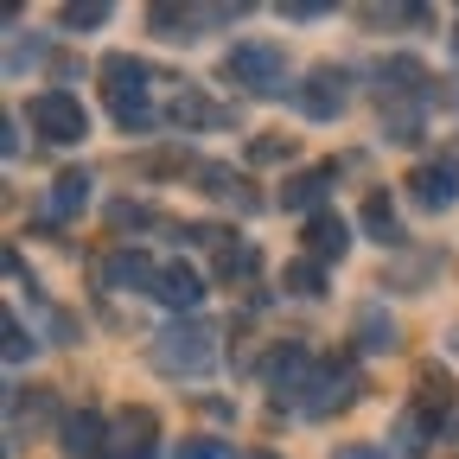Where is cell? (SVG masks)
I'll return each instance as SVG.
<instances>
[{
  "mask_svg": "<svg viewBox=\"0 0 459 459\" xmlns=\"http://www.w3.org/2000/svg\"><path fill=\"white\" fill-rule=\"evenodd\" d=\"M102 77H108V108H115V122L122 128H153V96H147V65L141 57H128V51H108L102 57Z\"/></svg>",
  "mask_w": 459,
  "mask_h": 459,
  "instance_id": "obj_1",
  "label": "cell"
},
{
  "mask_svg": "<svg viewBox=\"0 0 459 459\" xmlns=\"http://www.w3.org/2000/svg\"><path fill=\"white\" fill-rule=\"evenodd\" d=\"M223 77L243 83L249 96H281L287 90V51L268 39H243V45L223 51Z\"/></svg>",
  "mask_w": 459,
  "mask_h": 459,
  "instance_id": "obj_2",
  "label": "cell"
},
{
  "mask_svg": "<svg viewBox=\"0 0 459 459\" xmlns=\"http://www.w3.org/2000/svg\"><path fill=\"white\" fill-rule=\"evenodd\" d=\"M217 358V344H211V325H172L153 338V364L166 377H204Z\"/></svg>",
  "mask_w": 459,
  "mask_h": 459,
  "instance_id": "obj_3",
  "label": "cell"
},
{
  "mask_svg": "<svg viewBox=\"0 0 459 459\" xmlns=\"http://www.w3.org/2000/svg\"><path fill=\"white\" fill-rule=\"evenodd\" d=\"M26 115H32V128H39L51 147H71V141L90 134V115H83V102H77L71 90H39Z\"/></svg>",
  "mask_w": 459,
  "mask_h": 459,
  "instance_id": "obj_4",
  "label": "cell"
},
{
  "mask_svg": "<svg viewBox=\"0 0 459 459\" xmlns=\"http://www.w3.org/2000/svg\"><path fill=\"white\" fill-rule=\"evenodd\" d=\"M344 102H351V71L338 65H319L307 71V83H294V108L307 122H332V115H344Z\"/></svg>",
  "mask_w": 459,
  "mask_h": 459,
  "instance_id": "obj_5",
  "label": "cell"
},
{
  "mask_svg": "<svg viewBox=\"0 0 459 459\" xmlns=\"http://www.w3.org/2000/svg\"><path fill=\"white\" fill-rule=\"evenodd\" d=\"M409 198H415L421 211L459 204V160H421V166L409 172Z\"/></svg>",
  "mask_w": 459,
  "mask_h": 459,
  "instance_id": "obj_6",
  "label": "cell"
},
{
  "mask_svg": "<svg viewBox=\"0 0 459 459\" xmlns=\"http://www.w3.org/2000/svg\"><path fill=\"white\" fill-rule=\"evenodd\" d=\"M358 389H364V383H358L351 364H325V370L313 377V395L300 402V409H307V415H338V409H351V402H358Z\"/></svg>",
  "mask_w": 459,
  "mask_h": 459,
  "instance_id": "obj_7",
  "label": "cell"
},
{
  "mask_svg": "<svg viewBox=\"0 0 459 459\" xmlns=\"http://www.w3.org/2000/svg\"><path fill=\"white\" fill-rule=\"evenodd\" d=\"M102 287H115V294H134V287H147L153 294V281H160V268L141 255V249H115V255H102Z\"/></svg>",
  "mask_w": 459,
  "mask_h": 459,
  "instance_id": "obj_8",
  "label": "cell"
},
{
  "mask_svg": "<svg viewBox=\"0 0 459 459\" xmlns=\"http://www.w3.org/2000/svg\"><path fill=\"white\" fill-rule=\"evenodd\" d=\"M307 377H319L307 344H287V351H274V358H268V389H274V402L300 395V389H307ZM300 402H307V395H300Z\"/></svg>",
  "mask_w": 459,
  "mask_h": 459,
  "instance_id": "obj_9",
  "label": "cell"
},
{
  "mask_svg": "<svg viewBox=\"0 0 459 459\" xmlns=\"http://www.w3.org/2000/svg\"><path fill=\"white\" fill-rule=\"evenodd\" d=\"M153 300H160V307H172V313H192V307L204 300V274H198V268H186V262L160 268V281H153Z\"/></svg>",
  "mask_w": 459,
  "mask_h": 459,
  "instance_id": "obj_10",
  "label": "cell"
},
{
  "mask_svg": "<svg viewBox=\"0 0 459 459\" xmlns=\"http://www.w3.org/2000/svg\"><path fill=\"white\" fill-rule=\"evenodd\" d=\"M332 179H338V166L332 160H319V166H307V172H294L287 179V211H307V217H319V204H325V192H332Z\"/></svg>",
  "mask_w": 459,
  "mask_h": 459,
  "instance_id": "obj_11",
  "label": "cell"
},
{
  "mask_svg": "<svg viewBox=\"0 0 459 459\" xmlns=\"http://www.w3.org/2000/svg\"><path fill=\"white\" fill-rule=\"evenodd\" d=\"M204 26V7H172V0H160V7H147V32L166 39V45H192Z\"/></svg>",
  "mask_w": 459,
  "mask_h": 459,
  "instance_id": "obj_12",
  "label": "cell"
},
{
  "mask_svg": "<svg viewBox=\"0 0 459 459\" xmlns=\"http://www.w3.org/2000/svg\"><path fill=\"white\" fill-rule=\"evenodd\" d=\"M108 421L96 415V409H77V415H65V440H57V446H65L71 459H102L108 453Z\"/></svg>",
  "mask_w": 459,
  "mask_h": 459,
  "instance_id": "obj_13",
  "label": "cell"
},
{
  "mask_svg": "<svg viewBox=\"0 0 459 459\" xmlns=\"http://www.w3.org/2000/svg\"><path fill=\"white\" fill-rule=\"evenodd\" d=\"M307 249H313V262H344V249H351V223H344L338 211L307 217Z\"/></svg>",
  "mask_w": 459,
  "mask_h": 459,
  "instance_id": "obj_14",
  "label": "cell"
},
{
  "mask_svg": "<svg viewBox=\"0 0 459 459\" xmlns=\"http://www.w3.org/2000/svg\"><path fill=\"white\" fill-rule=\"evenodd\" d=\"M409 409H415L421 421H434V428L446 421V409H453V377H446L440 364H428V370L415 377V402H409Z\"/></svg>",
  "mask_w": 459,
  "mask_h": 459,
  "instance_id": "obj_15",
  "label": "cell"
},
{
  "mask_svg": "<svg viewBox=\"0 0 459 459\" xmlns=\"http://www.w3.org/2000/svg\"><path fill=\"white\" fill-rule=\"evenodd\" d=\"M153 428H160L153 409H128L122 428H115V446H108L102 459H147V453H153Z\"/></svg>",
  "mask_w": 459,
  "mask_h": 459,
  "instance_id": "obj_16",
  "label": "cell"
},
{
  "mask_svg": "<svg viewBox=\"0 0 459 459\" xmlns=\"http://www.w3.org/2000/svg\"><path fill=\"white\" fill-rule=\"evenodd\" d=\"M90 172H57L51 179V192H45V211L57 217V223H71V217H83V204H90Z\"/></svg>",
  "mask_w": 459,
  "mask_h": 459,
  "instance_id": "obj_17",
  "label": "cell"
},
{
  "mask_svg": "<svg viewBox=\"0 0 459 459\" xmlns=\"http://www.w3.org/2000/svg\"><path fill=\"white\" fill-rule=\"evenodd\" d=\"M377 77H383L389 108H395V102H421V96H428V90H421V83H428V65H415V57H389Z\"/></svg>",
  "mask_w": 459,
  "mask_h": 459,
  "instance_id": "obj_18",
  "label": "cell"
},
{
  "mask_svg": "<svg viewBox=\"0 0 459 459\" xmlns=\"http://www.w3.org/2000/svg\"><path fill=\"white\" fill-rule=\"evenodd\" d=\"M198 179H204V192H211V198L237 204V211H255V204H262V198H255V192L237 179V172H230V166H217V160H204V166H198Z\"/></svg>",
  "mask_w": 459,
  "mask_h": 459,
  "instance_id": "obj_19",
  "label": "cell"
},
{
  "mask_svg": "<svg viewBox=\"0 0 459 459\" xmlns=\"http://www.w3.org/2000/svg\"><path fill=\"white\" fill-rule=\"evenodd\" d=\"M358 217H364V230H370V237H377L383 249H395V243H402V223H395V204H389V192H370Z\"/></svg>",
  "mask_w": 459,
  "mask_h": 459,
  "instance_id": "obj_20",
  "label": "cell"
},
{
  "mask_svg": "<svg viewBox=\"0 0 459 459\" xmlns=\"http://www.w3.org/2000/svg\"><path fill=\"white\" fill-rule=\"evenodd\" d=\"M358 344H364V351H395V344H402L395 338V319L383 307H364L358 313Z\"/></svg>",
  "mask_w": 459,
  "mask_h": 459,
  "instance_id": "obj_21",
  "label": "cell"
},
{
  "mask_svg": "<svg viewBox=\"0 0 459 459\" xmlns=\"http://www.w3.org/2000/svg\"><path fill=\"white\" fill-rule=\"evenodd\" d=\"M172 122H192V128H223V122H230V108H217V102H204L198 90H186L179 102H172Z\"/></svg>",
  "mask_w": 459,
  "mask_h": 459,
  "instance_id": "obj_22",
  "label": "cell"
},
{
  "mask_svg": "<svg viewBox=\"0 0 459 459\" xmlns=\"http://www.w3.org/2000/svg\"><path fill=\"white\" fill-rule=\"evenodd\" d=\"M434 434H440V428H434V421H421V415L409 409V415L395 421V453H421V446H434Z\"/></svg>",
  "mask_w": 459,
  "mask_h": 459,
  "instance_id": "obj_23",
  "label": "cell"
},
{
  "mask_svg": "<svg viewBox=\"0 0 459 459\" xmlns=\"http://www.w3.org/2000/svg\"><path fill=\"white\" fill-rule=\"evenodd\" d=\"M281 287H287V294H300V300H319L325 294V274H319V262H294Z\"/></svg>",
  "mask_w": 459,
  "mask_h": 459,
  "instance_id": "obj_24",
  "label": "cell"
},
{
  "mask_svg": "<svg viewBox=\"0 0 459 459\" xmlns=\"http://www.w3.org/2000/svg\"><path fill=\"white\" fill-rule=\"evenodd\" d=\"M102 20H108L102 0H71V7H57V26L65 32H83V26H102Z\"/></svg>",
  "mask_w": 459,
  "mask_h": 459,
  "instance_id": "obj_25",
  "label": "cell"
},
{
  "mask_svg": "<svg viewBox=\"0 0 459 459\" xmlns=\"http://www.w3.org/2000/svg\"><path fill=\"white\" fill-rule=\"evenodd\" d=\"M217 274H223V281L255 274V249H249V243H223V249H217Z\"/></svg>",
  "mask_w": 459,
  "mask_h": 459,
  "instance_id": "obj_26",
  "label": "cell"
},
{
  "mask_svg": "<svg viewBox=\"0 0 459 459\" xmlns=\"http://www.w3.org/2000/svg\"><path fill=\"white\" fill-rule=\"evenodd\" d=\"M0 332H7V364H26V358H32V338H26V325L7 313V319H0Z\"/></svg>",
  "mask_w": 459,
  "mask_h": 459,
  "instance_id": "obj_27",
  "label": "cell"
},
{
  "mask_svg": "<svg viewBox=\"0 0 459 459\" xmlns=\"http://www.w3.org/2000/svg\"><path fill=\"white\" fill-rule=\"evenodd\" d=\"M108 223H115V230H147V223H153V211L122 198V204H108Z\"/></svg>",
  "mask_w": 459,
  "mask_h": 459,
  "instance_id": "obj_28",
  "label": "cell"
},
{
  "mask_svg": "<svg viewBox=\"0 0 459 459\" xmlns=\"http://www.w3.org/2000/svg\"><path fill=\"white\" fill-rule=\"evenodd\" d=\"M287 153H294V141H281V134L249 141V160H255V166H274V160H287Z\"/></svg>",
  "mask_w": 459,
  "mask_h": 459,
  "instance_id": "obj_29",
  "label": "cell"
},
{
  "mask_svg": "<svg viewBox=\"0 0 459 459\" xmlns=\"http://www.w3.org/2000/svg\"><path fill=\"white\" fill-rule=\"evenodd\" d=\"M179 243H192V249H223V230H217V223H186Z\"/></svg>",
  "mask_w": 459,
  "mask_h": 459,
  "instance_id": "obj_30",
  "label": "cell"
},
{
  "mask_svg": "<svg viewBox=\"0 0 459 459\" xmlns=\"http://www.w3.org/2000/svg\"><path fill=\"white\" fill-rule=\"evenodd\" d=\"M179 459H237V453H230V440H186Z\"/></svg>",
  "mask_w": 459,
  "mask_h": 459,
  "instance_id": "obj_31",
  "label": "cell"
},
{
  "mask_svg": "<svg viewBox=\"0 0 459 459\" xmlns=\"http://www.w3.org/2000/svg\"><path fill=\"white\" fill-rule=\"evenodd\" d=\"M287 20H325L332 7H325V0H294V7H281Z\"/></svg>",
  "mask_w": 459,
  "mask_h": 459,
  "instance_id": "obj_32",
  "label": "cell"
},
{
  "mask_svg": "<svg viewBox=\"0 0 459 459\" xmlns=\"http://www.w3.org/2000/svg\"><path fill=\"white\" fill-rule=\"evenodd\" d=\"M338 459H389V453H377V446H344Z\"/></svg>",
  "mask_w": 459,
  "mask_h": 459,
  "instance_id": "obj_33",
  "label": "cell"
},
{
  "mask_svg": "<svg viewBox=\"0 0 459 459\" xmlns=\"http://www.w3.org/2000/svg\"><path fill=\"white\" fill-rule=\"evenodd\" d=\"M453 51H459V20H453Z\"/></svg>",
  "mask_w": 459,
  "mask_h": 459,
  "instance_id": "obj_34",
  "label": "cell"
},
{
  "mask_svg": "<svg viewBox=\"0 0 459 459\" xmlns=\"http://www.w3.org/2000/svg\"><path fill=\"white\" fill-rule=\"evenodd\" d=\"M262 459H274V453H262Z\"/></svg>",
  "mask_w": 459,
  "mask_h": 459,
  "instance_id": "obj_35",
  "label": "cell"
}]
</instances>
